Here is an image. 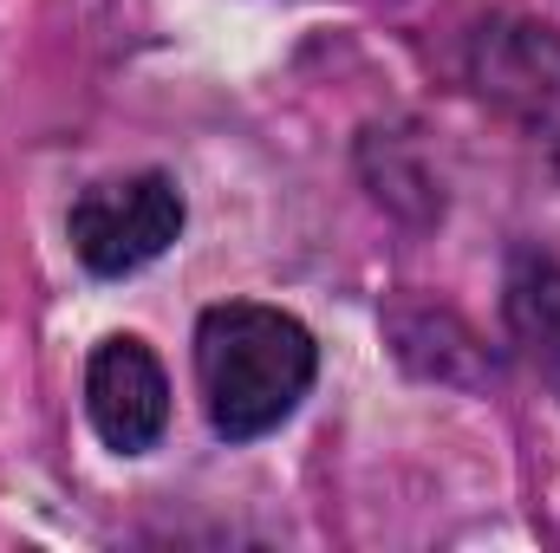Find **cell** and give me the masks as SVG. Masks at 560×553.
Wrapping results in <instances>:
<instances>
[{
  "label": "cell",
  "mask_w": 560,
  "mask_h": 553,
  "mask_svg": "<svg viewBox=\"0 0 560 553\" xmlns=\"http://www.w3.org/2000/svg\"><path fill=\"white\" fill-rule=\"evenodd\" d=\"M463 72L489 111H502L522 138L560 169V33L522 13H489L469 26Z\"/></svg>",
  "instance_id": "obj_3"
},
{
  "label": "cell",
  "mask_w": 560,
  "mask_h": 553,
  "mask_svg": "<svg viewBox=\"0 0 560 553\" xmlns=\"http://www.w3.org/2000/svg\"><path fill=\"white\" fill-rule=\"evenodd\" d=\"M319 378L313 332L268 299H222L196 319V391L222 443H261Z\"/></svg>",
  "instance_id": "obj_1"
},
{
  "label": "cell",
  "mask_w": 560,
  "mask_h": 553,
  "mask_svg": "<svg viewBox=\"0 0 560 553\" xmlns=\"http://www.w3.org/2000/svg\"><path fill=\"white\" fill-rule=\"evenodd\" d=\"M85 416L112 456H150L170 430V378L138 332H112L85 358Z\"/></svg>",
  "instance_id": "obj_4"
},
{
  "label": "cell",
  "mask_w": 560,
  "mask_h": 553,
  "mask_svg": "<svg viewBox=\"0 0 560 553\" xmlns=\"http://www.w3.org/2000/svg\"><path fill=\"white\" fill-rule=\"evenodd\" d=\"M502 319H509L515 345L528 352V365L555 385L560 398V261L515 255L509 280H502Z\"/></svg>",
  "instance_id": "obj_5"
},
{
  "label": "cell",
  "mask_w": 560,
  "mask_h": 553,
  "mask_svg": "<svg viewBox=\"0 0 560 553\" xmlns=\"http://www.w3.org/2000/svg\"><path fill=\"white\" fill-rule=\"evenodd\" d=\"M183 222H189V202H183L176 176L138 169V176L92 183L66 215V242L92 280H125L163 261L183 242Z\"/></svg>",
  "instance_id": "obj_2"
}]
</instances>
